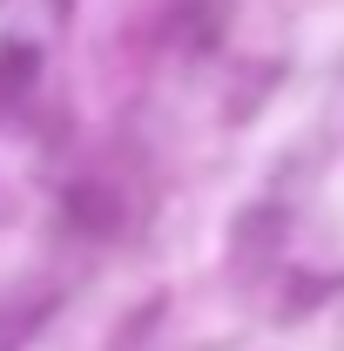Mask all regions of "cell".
Here are the masks:
<instances>
[{
	"mask_svg": "<svg viewBox=\"0 0 344 351\" xmlns=\"http://www.w3.org/2000/svg\"><path fill=\"white\" fill-rule=\"evenodd\" d=\"M284 243V210H243L236 230H230V257L236 263H257Z\"/></svg>",
	"mask_w": 344,
	"mask_h": 351,
	"instance_id": "cell-2",
	"label": "cell"
},
{
	"mask_svg": "<svg viewBox=\"0 0 344 351\" xmlns=\"http://www.w3.org/2000/svg\"><path fill=\"white\" fill-rule=\"evenodd\" d=\"M34 82V47H7V54H0V95H7V88H27Z\"/></svg>",
	"mask_w": 344,
	"mask_h": 351,
	"instance_id": "cell-3",
	"label": "cell"
},
{
	"mask_svg": "<svg viewBox=\"0 0 344 351\" xmlns=\"http://www.w3.org/2000/svg\"><path fill=\"white\" fill-rule=\"evenodd\" d=\"M61 217L75 223L82 237H108V230L122 223V203H115V196H108L101 182H75V189L61 196Z\"/></svg>",
	"mask_w": 344,
	"mask_h": 351,
	"instance_id": "cell-1",
	"label": "cell"
}]
</instances>
